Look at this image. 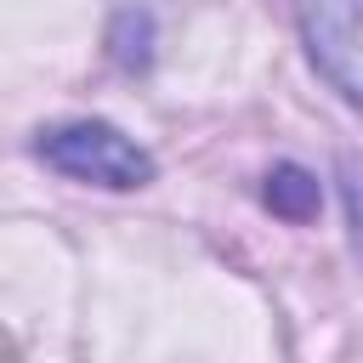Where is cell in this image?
<instances>
[{
    "label": "cell",
    "instance_id": "6da1fadb",
    "mask_svg": "<svg viewBox=\"0 0 363 363\" xmlns=\"http://www.w3.org/2000/svg\"><path fill=\"white\" fill-rule=\"evenodd\" d=\"M34 153L68 176V182H85V187H108V193H130V187H147L153 182V153L136 147L119 125L108 119H68V125H51L40 130Z\"/></svg>",
    "mask_w": 363,
    "mask_h": 363
},
{
    "label": "cell",
    "instance_id": "7a4b0ae2",
    "mask_svg": "<svg viewBox=\"0 0 363 363\" xmlns=\"http://www.w3.org/2000/svg\"><path fill=\"white\" fill-rule=\"evenodd\" d=\"M306 51L318 74L357 102V0H306Z\"/></svg>",
    "mask_w": 363,
    "mask_h": 363
},
{
    "label": "cell",
    "instance_id": "3957f363",
    "mask_svg": "<svg viewBox=\"0 0 363 363\" xmlns=\"http://www.w3.org/2000/svg\"><path fill=\"white\" fill-rule=\"evenodd\" d=\"M318 176L312 170H301V164H278L272 176H267V204H272V216H284V221H312L318 216Z\"/></svg>",
    "mask_w": 363,
    "mask_h": 363
},
{
    "label": "cell",
    "instance_id": "277c9868",
    "mask_svg": "<svg viewBox=\"0 0 363 363\" xmlns=\"http://www.w3.org/2000/svg\"><path fill=\"white\" fill-rule=\"evenodd\" d=\"M147 45H153L147 11H119V23H113V57H119L125 68H142V62H147Z\"/></svg>",
    "mask_w": 363,
    "mask_h": 363
}]
</instances>
